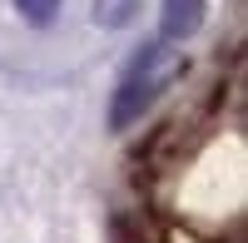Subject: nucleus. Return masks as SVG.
I'll use <instances>...</instances> for the list:
<instances>
[{
    "label": "nucleus",
    "mask_w": 248,
    "mask_h": 243,
    "mask_svg": "<svg viewBox=\"0 0 248 243\" xmlns=\"http://www.w3.org/2000/svg\"><path fill=\"white\" fill-rule=\"evenodd\" d=\"M203 25V0H164V40H189Z\"/></svg>",
    "instance_id": "nucleus-2"
},
{
    "label": "nucleus",
    "mask_w": 248,
    "mask_h": 243,
    "mask_svg": "<svg viewBox=\"0 0 248 243\" xmlns=\"http://www.w3.org/2000/svg\"><path fill=\"white\" fill-rule=\"evenodd\" d=\"M174 75H184V55L169 45V40L144 45V50L129 60V70L119 75V90H114V99H109V124H114V129H129L134 119L159 99V90L169 85Z\"/></svg>",
    "instance_id": "nucleus-1"
},
{
    "label": "nucleus",
    "mask_w": 248,
    "mask_h": 243,
    "mask_svg": "<svg viewBox=\"0 0 248 243\" xmlns=\"http://www.w3.org/2000/svg\"><path fill=\"white\" fill-rule=\"evenodd\" d=\"M134 10H139V0H94V20L105 30H124L134 20Z\"/></svg>",
    "instance_id": "nucleus-3"
},
{
    "label": "nucleus",
    "mask_w": 248,
    "mask_h": 243,
    "mask_svg": "<svg viewBox=\"0 0 248 243\" xmlns=\"http://www.w3.org/2000/svg\"><path fill=\"white\" fill-rule=\"evenodd\" d=\"M15 10L30 20V25H50L55 10H60V0H15Z\"/></svg>",
    "instance_id": "nucleus-4"
}]
</instances>
